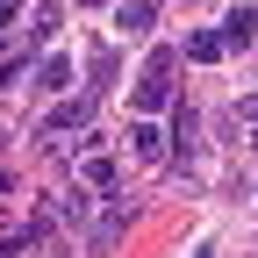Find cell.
Returning a JSON list of instances; mask_svg holds the SVG:
<instances>
[{
	"mask_svg": "<svg viewBox=\"0 0 258 258\" xmlns=\"http://www.w3.org/2000/svg\"><path fill=\"white\" fill-rule=\"evenodd\" d=\"M8 186H15V172H8V165H0V194H8Z\"/></svg>",
	"mask_w": 258,
	"mask_h": 258,
	"instance_id": "obj_14",
	"label": "cell"
},
{
	"mask_svg": "<svg viewBox=\"0 0 258 258\" xmlns=\"http://www.w3.org/2000/svg\"><path fill=\"white\" fill-rule=\"evenodd\" d=\"M151 22H158V0H122V15H115V29H122V36H144Z\"/></svg>",
	"mask_w": 258,
	"mask_h": 258,
	"instance_id": "obj_4",
	"label": "cell"
},
{
	"mask_svg": "<svg viewBox=\"0 0 258 258\" xmlns=\"http://www.w3.org/2000/svg\"><path fill=\"white\" fill-rule=\"evenodd\" d=\"M36 86L64 93V86H72V57H43V64H36Z\"/></svg>",
	"mask_w": 258,
	"mask_h": 258,
	"instance_id": "obj_8",
	"label": "cell"
},
{
	"mask_svg": "<svg viewBox=\"0 0 258 258\" xmlns=\"http://www.w3.org/2000/svg\"><path fill=\"white\" fill-rule=\"evenodd\" d=\"M237 122H258V93H251V101H244V108H237Z\"/></svg>",
	"mask_w": 258,
	"mask_h": 258,
	"instance_id": "obj_13",
	"label": "cell"
},
{
	"mask_svg": "<svg viewBox=\"0 0 258 258\" xmlns=\"http://www.w3.org/2000/svg\"><path fill=\"white\" fill-rule=\"evenodd\" d=\"M15 15H22V0H0V29H15Z\"/></svg>",
	"mask_w": 258,
	"mask_h": 258,
	"instance_id": "obj_12",
	"label": "cell"
},
{
	"mask_svg": "<svg viewBox=\"0 0 258 258\" xmlns=\"http://www.w3.org/2000/svg\"><path fill=\"white\" fill-rule=\"evenodd\" d=\"M222 43H230V50H251L258 43V8H237L230 22H222Z\"/></svg>",
	"mask_w": 258,
	"mask_h": 258,
	"instance_id": "obj_3",
	"label": "cell"
},
{
	"mask_svg": "<svg viewBox=\"0 0 258 258\" xmlns=\"http://www.w3.org/2000/svg\"><path fill=\"white\" fill-rule=\"evenodd\" d=\"M222 50H230V43H222V29H201V36H186V57H194V64H215Z\"/></svg>",
	"mask_w": 258,
	"mask_h": 258,
	"instance_id": "obj_6",
	"label": "cell"
},
{
	"mask_svg": "<svg viewBox=\"0 0 258 258\" xmlns=\"http://www.w3.org/2000/svg\"><path fill=\"white\" fill-rule=\"evenodd\" d=\"M79 215H86V194H79V186H64V194L43 201V222H79Z\"/></svg>",
	"mask_w": 258,
	"mask_h": 258,
	"instance_id": "obj_5",
	"label": "cell"
},
{
	"mask_svg": "<svg viewBox=\"0 0 258 258\" xmlns=\"http://www.w3.org/2000/svg\"><path fill=\"white\" fill-rule=\"evenodd\" d=\"M129 144H137V158H165V137H158L151 122H137V129H129Z\"/></svg>",
	"mask_w": 258,
	"mask_h": 258,
	"instance_id": "obj_9",
	"label": "cell"
},
{
	"mask_svg": "<svg viewBox=\"0 0 258 258\" xmlns=\"http://www.w3.org/2000/svg\"><path fill=\"white\" fill-rule=\"evenodd\" d=\"M86 115H93V101H64V108H50V115H43V144L57 151V137H64V129H86Z\"/></svg>",
	"mask_w": 258,
	"mask_h": 258,
	"instance_id": "obj_2",
	"label": "cell"
},
{
	"mask_svg": "<svg viewBox=\"0 0 258 258\" xmlns=\"http://www.w3.org/2000/svg\"><path fill=\"white\" fill-rule=\"evenodd\" d=\"M122 222H129V208H108L101 222H93V244H101V251H108V244L122 237Z\"/></svg>",
	"mask_w": 258,
	"mask_h": 258,
	"instance_id": "obj_10",
	"label": "cell"
},
{
	"mask_svg": "<svg viewBox=\"0 0 258 258\" xmlns=\"http://www.w3.org/2000/svg\"><path fill=\"white\" fill-rule=\"evenodd\" d=\"M93 8H101V0H93Z\"/></svg>",
	"mask_w": 258,
	"mask_h": 258,
	"instance_id": "obj_16",
	"label": "cell"
},
{
	"mask_svg": "<svg viewBox=\"0 0 258 258\" xmlns=\"http://www.w3.org/2000/svg\"><path fill=\"white\" fill-rule=\"evenodd\" d=\"M244 137H251V151H258V122H244Z\"/></svg>",
	"mask_w": 258,
	"mask_h": 258,
	"instance_id": "obj_15",
	"label": "cell"
},
{
	"mask_svg": "<svg viewBox=\"0 0 258 258\" xmlns=\"http://www.w3.org/2000/svg\"><path fill=\"white\" fill-rule=\"evenodd\" d=\"M79 179H86L93 194H115V158H101V151H93V158H86V172H79Z\"/></svg>",
	"mask_w": 258,
	"mask_h": 258,
	"instance_id": "obj_7",
	"label": "cell"
},
{
	"mask_svg": "<svg viewBox=\"0 0 258 258\" xmlns=\"http://www.w3.org/2000/svg\"><path fill=\"white\" fill-rule=\"evenodd\" d=\"M172 72H179V50L158 43V50L144 57V79H137V108H144V115H158V108L172 101Z\"/></svg>",
	"mask_w": 258,
	"mask_h": 258,
	"instance_id": "obj_1",
	"label": "cell"
},
{
	"mask_svg": "<svg viewBox=\"0 0 258 258\" xmlns=\"http://www.w3.org/2000/svg\"><path fill=\"white\" fill-rule=\"evenodd\" d=\"M172 144H179V165H186V158H194V108L172 115Z\"/></svg>",
	"mask_w": 258,
	"mask_h": 258,
	"instance_id": "obj_11",
	"label": "cell"
}]
</instances>
